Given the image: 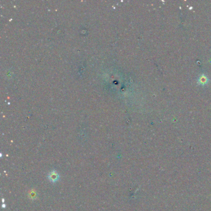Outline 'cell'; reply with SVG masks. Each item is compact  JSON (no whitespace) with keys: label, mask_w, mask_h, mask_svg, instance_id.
<instances>
[{"label":"cell","mask_w":211,"mask_h":211,"mask_svg":"<svg viewBox=\"0 0 211 211\" xmlns=\"http://www.w3.org/2000/svg\"><path fill=\"white\" fill-rule=\"evenodd\" d=\"M58 178V175L57 172H53L50 174V179L52 181H55Z\"/></svg>","instance_id":"1"}]
</instances>
